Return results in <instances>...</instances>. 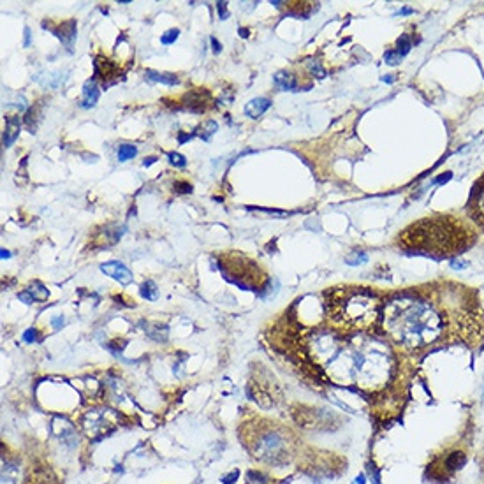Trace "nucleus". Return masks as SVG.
Segmentation results:
<instances>
[{"mask_svg":"<svg viewBox=\"0 0 484 484\" xmlns=\"http://www.w3.org/2000/svg\"><path fill=\"white\" fill-rule=\"evenodd\" d=\"M148 81H155V83H164V85H178L180 83V79L176 78L175 74H162V72H155V71H146L144 72Z\"/></svg>","mask_w":484,"mask_h":484,"instance_id":"nucleus-9","label":"nucleus"},{"mask_svg":"<svg viewBox=\"0 0 484 484\" xmlns=\"http://www.w3.org/2000/svg\"><path fill=\"white\" fill-rule=\"evenodd\" d=\"M53 324H55V326H60V324H64V319H53Z\"/></svg>","mask_w":484,"mask_h":484,"instance_id":"nucleus-26","label":"nucleus"},{"mask_svg":"<svg viewBox=\"0 0 484 484\" xmlns=\"http://www.w3.org/2000/svg\"><path fill=\"white\" fill-rule=\"evenodd\" d=\"M155 161H157V159H155V157H148L146 161L143 162V166H144V167L152 166V164H155Z\"/></svg>","mask_w":484,"mask_h":484,"instance_id":"nucleus-24","label":"nucleus"},{"mask_svg":"<svg viewBox=\"0 0 484 484\" xmlns=\"http://www.w3.org/2000/svg\"><path fill=\"white\" fill-rule=\"evenodd\" d=\"M18 298H19V300H21V301H23V303H27V305L34 303V298H32V296H30V294H28L27 290H23V292H19Z\"/></svg>","mask_w":484,"mask_h":484,"instance_id":"nucleus-20","label":"nucleus"},{"mask_svg":"<svg viewBox=\"0 0 484 484\" xmlns=\"http://www.w3.org/2000/svg\"><path fill=\"white\" fill-rule=\"evenodd\" d=\"M139 292H141V296L148 301H155L159 298V289L152 280L144 282L143 286H141V289H139Z\"/></svg>","mask_w":484,"mask_h":484,"instance_id":"nucleus-13","label":"nucleus"},{"mask_svg":"<svg viewBox=\"0 0 484 484\" xmlns=\"http://www.w3.org/2000/svg\"><path fill=\"white\" fill-rule=\"evenodd\" d=\"M99 95H101V90L97 88L95 81L90 79L87 81L83 87V97H81V108L88 109V108H93L99 101Z\"/></svg>","mask_w":484,"mask_h":484,"instance_id":"nucleus-7","label":"nucleus"},{"mask_svg":"<svg viewBox=\"0 0 484 484\" xmlns=\"http://www.w3.org/2000/svg\"><path fill=\"white\" fill-rule=\"evenodd\" d=\"M354 484H364V477H363V475H359V477L354 481Z\"/></svg>","mask_w":484,"mask_h":484,"instance_id":"nucleus-27","label":"nucleus"},{"mask_svg":"<svg viewBox=\"0 0 484 484\" xmlns=\"http://www.w3.org/2000/svg\"><path fill=\"white\" fill-rule=\"evenodd\" d=\"M27 292L32 296L34 301H46L48 296H50L46 287H42L39 282H36V284H32L30 287H27Z\"/></svg>","mask_w":484,"mask_h":484,"instance_id":"nucleus-12","label":"nucleus"},{"mask_svg":"<svg viewBox=\"0 0 484 484\" xmlns=\"http://www.w3.org/2000/svg\"><path fill=\"white\" fill-rule=\"evenodd\" d=\"M192 138H194V134H189V136H187V134H180L178 141H180V143H185V141H189V139H192Z\"/></svg>","mask_w":484,"mask_h":484,"instance_id":"nucleus-22","label":"nucleus"},{"mask_svg":"<svg viewBox=\"0 0 484 484\" xmlns=\"http://www.w3.org/2000/svg\"><path fill=\"white\" fill-rule=\"evenodd\" d=\"M19 134V118L9 116L5 120V130H4V146H11L16 141Z\"/></svg>","mask_w":484,"mask_h":484,"instance_id":"nucleus-8","label":"nucleus"},{"mask_svg":"<svg viewBox=\"0 0 484 484\" xmlns=\"http://www.w3.org/2000/svg\"><path fill=\"white\" fill-rule=\"evenodd\" d=\"M275 83L282 88V90H290V92H294L296 90V79L294 76H290L287 72H278L275 74Z\"/></svg>","mask_w":484,"mask_h":484,"instance_id":"nucleus-11","label":"nucleus"},{"mask_svg":"<svg viewBox=\"0 0 484 484\" xmlns=\"http://www.w3.org/2000/svg\"><path fill=\"white\" fill-rule=\"evenodd\" d=\"M240 36H241V37H247V36H249V34H247V30H243V28H240Z\"/></svg>","mask_w":484,"mask_h":484,"instance_id":"nucleus-28","label":"nucleus"},{"mask_svg":"<svg viewBox=\"0 0 484 484\" xmlns=\"http://www.w3.org/2000/svg\"><path fill=\"white\" fill-rule=\"evenodd\" d=\"M269 106H271V101H269V99H266V97H255V99H252V101L245 106L243 111L249 118L255 120L259 116H263L264 113L269 109Z\"/></svg>","mask_w":484,"mask_h":484,"instance_id":"nucleus-6","label":"nucleus"},{"mask_svg":"<svg viewBox=\"0 0 484 484\" xmlns=\"http://www.w3.org/2000/svg\"><path fill=\"white\" fill-rule=\"evenodd\" d=\"M0 255H2V259H9V257H11V252H9V250L2 249V252H0Z\"/></svg>","mask_w":484,"mask_h":484,"instance_id":"nucleus-25","label":"nucleus"},{"mask_svg":"<svg viewBox=\"0 0 484 484\" xmlns=\"http://www.w3.org/2000/svg\"><path fill=\"white\" fill-rule=\"evenodd\" d=\"M217 9H218V16H220V19H227V18H229V13H227V4H226V2H217Z\"/></svg>","mask_w":484,"mask_h":484,"instance_id":"nucleus-19","label":"nucleus"},{"mask_svg":"<svg viewBox=\"0 0 484 484\" xmlns=\"http://www.w3.org/2000/svg\"><path fill=\"white\" fill-rule=\"evenodd\" d=\"M217 129H218V125H217V122H213V120H210V122H206V125H204V132L201 134V138L204 139V141H208V139L212 138L213 134L217 132Z\"/></svg>","mask_w":484,"mask_h":484,"instance_id":"nucleus-17","label":"nucleus"},{"mask_svg":"<svg viewBox=\"0 0 484 484\" xmlns=\"http://www.w3.org/2000/svg\"><path fill=\"white\" fill-rule=\"evenodd\" d=\"M138 155V148L134 144H122L118 148V162H127Z\"/></svg>","mask_w":484,"mask_h":484,"instance_id":"nucleus-14","label":"nucleus"},{"mask_svg":"<svg viewBox=\"0 0 484 484\" xmlns=\"http://www.w3.org/2000/svg\"><path fill=\"white\" fill-rule=\"evenodd\" d=\"M178 36H180V30H178V28H171V30H167L166 34H162L161 42L162 44H173V42L178 39Z\"/></svg>","mask_w":484,"mask_h":484,"instance_id":"nucleus-15","label":"nucleus"},{"mask_svg":"<svg viewBox=\"0 0 484 484\" xmlns=\"http://www.w3.org/2000/svg\"><path fill=\"white\" fill-rule=\"evenodd\" d=\"M23 340L27 341V343H34V341H37V331L36 329H27V331L23 333Z\"/></svg>","mask_w":484,"mask_h":484,"instance_id":"nucleus-18","label":"nucleus"},{"mask_svg":"<svg viewBox=\"0 0 484 484\" xmlns=\"http://www.w3.org/2000/svg\"><path fill=\"white\" fill-rule=\"evenodd\" d=\"M25 46H30V28H25Z\"/></svg>","mask_w":484,"mask_h":484,"instance_id":"nucleus-23","label":"nucleus"},{"mask_svg":"<svg viewBox=\"0 0 484 484\" xmlns=\"http://www.w3.org/2000/svg\"><path fill=\"white\" fill-rule=\"evenodd\" d=\"M326 315L331 326L349 331L370 329L377 323L378 301L361 289H337L327 300Z\"/></svg>","mask_w":484,"mask_h":484,"instance_id":"nucleus-2","label":"nucleus"},{"mask_svg":"<svg viewBox=\"0 0 484 484\" xmlns=\"http://www.w3.org/2000/svg\"><path fill=\"white\" fill-rule=\"evenodd\" d=\"M210 41H212V44H213V53H220V51H222V44H220V42H218L215 37H212Z\"/></svg>","mask_w":484,"mask_h":484,"instance_id":"nucleus-21","label":"nucleus"},{"mask_svg":"<svg viewBox=\"0 0 484 484\" xmlns=\"http://www.w3.org/2000/svg\"><path fill=\"white\" fill-rule=\"evenodd\" d=\"M167 159H169L171 164H173V166H176V167H185V166H187V159H185L183 155H180V153L169 152V153H167Z\"/></svg>","mask_w":484,"mask_h":484,"instance_id":"nucleus-16","label":"nucleus"},{"mask_svg":"<svg viewBox=\"0 0 484 484\" xmlns=\"http://www.w3.org/2000/svg\"><path fill=\"white\" fill-rule=\"evenodd\" d=\"M101 271L108 277L115 278L116 282H120L122 286H129L132 282V273L125 264L118 263V261H111V263L101 264Z\"/></svg>","mask_w":484,"mask_h":484,"instance_id":"nucleus-5","label":"nucleus"},{"mask_svg":"<svg viewBox=\"0 0 484 484\" xmlns=\"http://www.w3.org/2000/svg\"><path fill=\"white\" fill-rule=\"evenodd\" d=\"M384 327L391 338L409 349H423L442 335V319L423 300L403 296L387 303Z\"/></svg>","mask_w":484,"mask_h":484,"instance_id":"nucleus-1","label":"nucleus"},{"mask_svg":"<svg viewBox=\"0 0 484 484\" xmlns=\"http://www.w3.org/2000/svg\"><path fill=\"white\" fill-rule=\"evenodd\" d=\"M465 229H458V222L454 224L448 218H433V220H423L419 224L407 229L409 238L407 243L411 245L415 252H428V254H448V252H460L466 247L465 245Z\"/></svg>","mask_w":484,"mask_h":484,"instance_id":"nucleus-3","label":"nucleus"},{"mask_svg":"<svg viewBox=\"0 0 484 484\" xmlns=\"http://www.w3.org/2000/svg\"><path fill=\"white\" fill-rule=\"evenodd\" d=\"M56 36L60 37L65 44H71V42L76 39V21H67V23H64L60 30L56 32Z\"/></svg>","mask_w":484,"mask_h":484,"instance_id":"nucleus-10","label":"nucleus"},{"mask_svg":"<svg viewBox=\"0 0 484 484\" xmlns=\"http://www.w3.org/2000/svg\"><path fill=\"white\" fill-rule=\"evenodd\" d=\"M468 217L475 226L484 231V175L475 181L468 197Z\"/></svg>","mask_w":484,"mask_h":484,"instance_id":"nucleus-4","label":"nucleus"}]
</instances>
